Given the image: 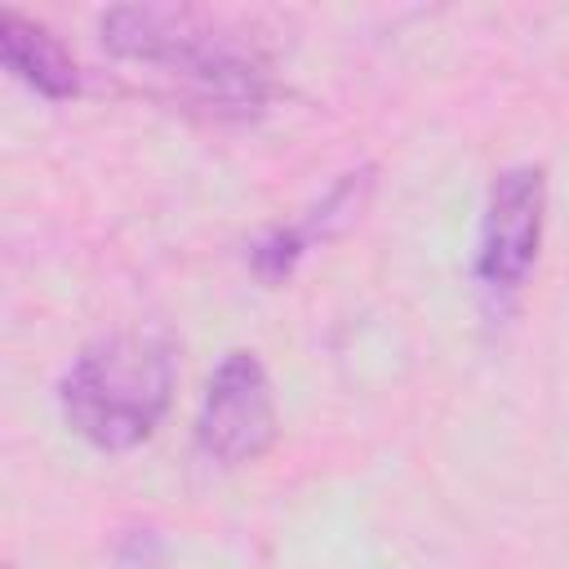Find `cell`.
I'll return each mask as SVG.
<instances>
[{"label": "cell", "mask_w": 569, "mask_h": 569, "mask_svg": "<svg viewBox=\"0 0 569 569\" xmlns=\"http://www.w3.org/2000/svg\"><path fill=\"white\" fill-rule=\"evenodd\" d=\"M547 231V169L542 164H507L489 178L471 276L489 298H516L538 262Z\"/></svg>", "instance_id": "4"}, {"label": "cell", "mask_w": 569, "mask_h": 569, "mask_svg": "<svg viewBox=\"0 0 569 569\" xmlns=\"http://www.w3.org/2000/svg\"><path fill=\"white\" fill-rule=\"evenodd\" d=\"M0 62L44 102H71L80 93V62L71 49L44 22L18 9H0Z\"/></svg>", "instance_id": "6"}, {"label": "cell", "mask_w": 569, "mask_h": 569, "mask_svg": "<svg viewBox=\"0 0 569 569\" xmlns=\"http://www.w3.org/2000/svg\"><path fill=\"white\" fill-rule=\"evenodd\" d=\"M116 62L142 67L164 98L204 120H258L271 102V44L249 22L200 4H116L98 22Z\"/></svg>", "instance_id": "1"}, {"label": "cell", "mask_w": 569, "mask_h": 569, "mask_svg": "<svg viewBox=\"0 0 569 569\" xmlns=\"http://www.w3.org/2000/svg\"><path fill=\"white\" fill-rule=\"evenodd\" d=\"M191 436H196V453L222 471L258 462L276 445V436H280L276 391H271L267 365L253 351L231 347L213 365Z\"/></svg>", "instance_id": "3"}, {"label": "cell", "mask_w": 569, "mask_h": 569, "mask_svg": "<svg viewBox=\"0 0 569 569\" xmlns=\"http://www.w3.org/2000/svg\"><path fill=\"white\" fill-rule=\"evenodd\" d=\"M373 187H378V169H373V164H356V169L338 173L333 187H329L298 222H289V227H267V231L249 244V267H253V276L267 280V284L289 280L293 267H298L311 249H320V244L347 236V231L360 222V213H365L369 200H373Z\"/></svg>", "instance_id": "5"}, {"label": "cell", "mask_w": 569, "mask_h": 569, "mask_svg": "<svg viewBox=\"0 0 569 569\" xmlns=\"http://www.w3.org/2000/svg\"><path fill=\"white\" fill-rule=\"evenodd\" d=\"M178 391V347L164 329L129 325L84 342L58 378L62 422L98 453H129L156 436Z\"/></svg>", "instance_id": "2"}]
</instances>
